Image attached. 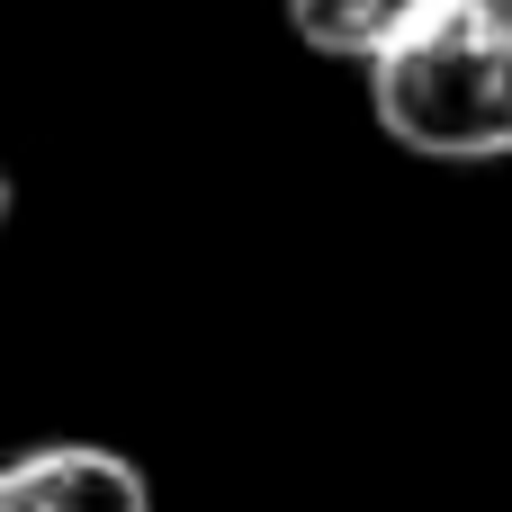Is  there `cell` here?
<instances>
[{"instance_id":"obj_1","label":"cell","mask_w":512,"mask_h":512,"mask_svg":"<svg viewBox=\"0 0 512 512\" xmlns=\"http://www.w3.org/2000/svg\"><path fill=\"white\" fill-rule=\"evenodd\" d=\"M369 117L423 162L512 153V0H432L378 63Z\"/></svg>"},{"instance_id":"obj_2","label":"cell","mask_w":512,"mask_h":512,"mask_svg":"<svg viewBox=\"0 0 512 512\" xmlns=\"http://www.w3.org/2000/svg\"><path fill=\"white\" fill-rule=\"evenodd\" d=\"M0 512H153V477L99 441H36L0 468Z\"/></svg>"},{"instance_id":"obj_3","label":"cell","mask_w":512,"mask_h":512,"mask_svg":"<svg viewBox=\"0 0 512 512\" xmlns=\"http://www.w3.org/2000/svg\"><path fill=\"white\" fill-rule=\"evenodd\" d=\"M423 9H432V0H288V27H297V45H315V54L369 72Z\"/></svg>"}]
</instances>
